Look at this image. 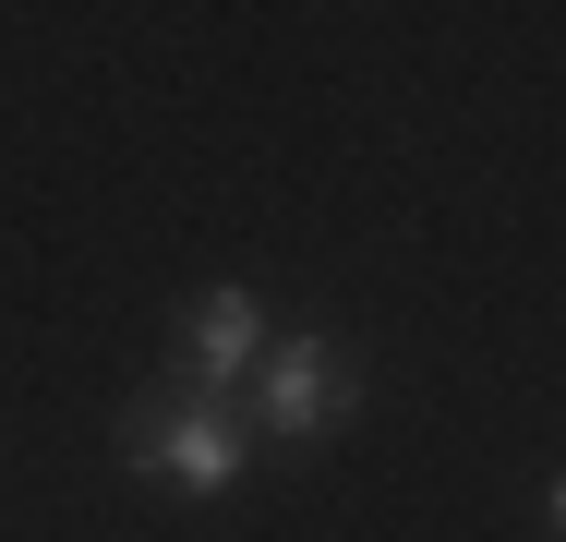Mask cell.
<instances>
[{"label": "cell", "instance_id": "cell-1", "mask_svg": "<svg viewBox=\"0 0 566 542\" xmlns=\"http://www.w3.org/2000/svg\"><path fill=\"white\" fill-rule=\"evenodd\" d=\"M241 458H253V434H241V410L206 398V386H145V398L120 410V470H133V482L229 494V482H241Z\"/></svg>", "mask_w": 566, "mask_h": 542}, {"label": "cell", "instance_id": "cell-2", "mask_svg": "<svg viewBox=\"0 0 566 542\" xmlns=\"http://www.w3.org/2000/svg\"><path fill=\"white\" fill-rule=\"evenodd\" d=\"M361 410V362H349L338 337H265V362H253V423L277 434V446H314V434H338Z\"/></svg>", "mask_w": 566, "mask_h": 542}, {"label": "cell", "instance_id": "cell-3", "mask_svg": "<svg viewBox=\"0 0 566 542\" xmlns=\"http://www.w3.org/2000/svg\"><path fill=\"white\" fill-rule=\"evenodd\" d=\"M253 362H265V302L253 290H193L181 325H169V386L229 398V386H253Z\"/></svg>", "mask_w": 566, "mask_h": 542}, {"label": "cell", "instance_id": "cell-4", "mask_svg": "<svg viewBox=\"0 0 566 542\" xmlns=\"http://www.w3.org/2000/svg\"><path fill=\"white\" fill-rule=\"evenodd\" d=\"M543 507H555V531H566V470H555V494H543Z\"/></svg>", "mask_w": 566, "mask_h": 542}]
</instances>
